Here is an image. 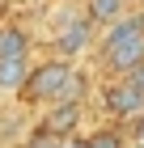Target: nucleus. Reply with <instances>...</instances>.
I'll list each match as a JSON object with an SVG mask.
<instances>
[{"label":"nucleus","mask_w":144,"mask_h":148,"mask_svg":"<svg viewBox=\"0 0 144 148\" xmlns=\"http://www.w3.org/2000/svg\"><path fill=\"white\" fill-rule=\"evenodd\" d=\"M85 93H89V76L72 64V59L55 55V59L30 68V76H25V85H21L17 97L43 110V106H51V102H85Z\"/></svg>","instance_id":"obj_1"},{"label":"nucleus","mask_w":144,"mask_h":148,"mask_svg":"<svg viewBox=\"0 0 144 148\" xmlns=\"http://www.w3.org/2000/svg\"><path fill=\"white\" fill-rule=\"evenodd\" d=\"M93 59L106 76H127L136 64H144V9H132L123 21L106 25L98 34Z\"/></svg>","instance_id":"obj_2"},{"label":"nucleus","mask_w":144,"mask_h":148,"mask_svg":"<svg viewBox=\"0 0 144 148\" xmlns=\"http://www.w3.org/2000/svg\"><path fill=\"white\" fill-rule=\"evenodd\" d=\"M51 47H55V55L72 59V64L98 47V25H93V17L85 13V4H81V0H72V9L59 17L55 34H51Z\"/></svg>","instance_id":"obj_3"},{"label":"nucleus","mask_w":144,"mask_h":148,"mask_svg":"<svg viewBox=\"0 0 144 148\" xmlns=\"http://www.w3.org/2000/svg\"><path fill=\"white\" fill-rule=\"evenodd\" d=\"M81 119H85V102H51L38 114V131H47L55 140H72L81 136Z\"/></svg>","instance_id":"obj_4"},{"label":"nucleus","mask_w":144,"mask_h":148,"mask_svg":"<svg viewBox=\"0 0 144 148\" xmlns=\"http://www.w3.org/2000/svg\"><path fill=\"white\" fill-rule=\"evenodd\" d=\"M102 106L114 114V119H136L144 110V89L132 76H110L106 89H102Z\"/></svg>","instance_id":"obj_5"},{"label":"nucleus","mask_w":144,"mask_h":148,"mask_svg":"<svg viewBox=\"0 0 144 148\" xmlns=\"http://www.w3.org/2000/svg\"><path fill=\"white\" fill-rule=\"evenodd\" d=\"M34 59L30 55H0V97H13V93H21L25 76H30Z\"/></svg>","instance_id":"obj_6"},{"label":"nucleus","mask_w":144,"mask_h":148,"mask_svg":"<svg viewBox=\"0 0 144 148\" xmlns=\"http://www.w3.org/2000/svg\"><path fill=\"white\" fill-rule=\"evenodd\" d=\"M81 4H85V13L93 17V25H98V30L123 21V17L132 13V0H81Z\"/></svg>","instance_id":"obj_7"},{"label":"nucleus","mask_w":144,"mask_h":148,"mask_svg":"<svg viewBox=\"0 0 144 148\" xmlns=\"http://www.w3.org/2000/svg\"><path fill=\"white\" fill-rule=\"evenodd\" d=\"M85 140H89V148H127L119 131H98V136H85Z\"/></svg>","instance_id":"obj_8"},{"label":"nucleus","mask_w":144,"mask_h":148,"mask_svg":"<svg viewBox=\"0 0 144 148\" xmlns=\"http://www.w3.org/2000/svg\"><path fill=\"white\" fill-rule=\"evenodd\" d=\"M25 148H64V140H55V136H47V131H34V140Z\"/></svg>","instance_id":"obj_9"},{"label":"nucleus","mask_w":144,"mask_h":148,"mask_svg":"<svg viewBox=\"0 0 144 148\" xmlns=\"http://www.w3.org/2000/svg\"><path fill=\"white\" fill-rule=\"evenodd\" d=\"M127 136H132V140H140V144H144V110L136 114V119H127Z\"/></svg>","instance_id":"obj_10"},{"label":"nucleus","mask_w":144,"mask_h":148,"mask_svg":"<svg viewBox=\"0 0 144 148\" xmlns=\"http://www.w3.org/2000/svg\"><path fill=\"white\" fill-rule=\"evenodd\" d=\"M127 76H132V80H136V85H140V89H144V64H136V68H132V72H127Z\"/></svg>","instance_id":"obj_11"},{"label":"nucleus","mask_w":144,"mask_h":148,"mask_svg":"<svg viewBox=\"0 0 144 148\" xmlns=\"http://www.w3.org/2000/svg\"><path fill=\"white\" fill-rule=\"evenodd\" d=\"M64 148H89V140L85 136H72V140H64Z\"/></svg>","instance_id":"obj_12"},{"label":"nucleus","mask_w":144,"mask_h":148,"mask_svg":"<svg viewBox=\"0 0 144 148\" xmlns=\"http://www.w3.org/2000/svg\"><path fill=\"white\" fill-rule=\"evenodd\" d=\"M132 9H144V0H132Z\"/></svg>","instance_id":"obj_13"},{"label":"nucleus","mask_w":144,"mask_h":148,"mask_svg":"<svg viewBox=\"0 0 144 148\" xmlns=\"http://www.w3.org/2000/svg\"><path fill=\"white\" fill-rule=\"evenodd\" d=\"M127 148H144V144H140V140H132V144H127Z\"/></svg>","instance_id":"obj_14"},{"label":"nucleus","mask_w":144,"mask_h":148,"mask_svg":"<svg viewBox=\"0 0 144 148\" xmlns=\"http://www.w3.org/2000/svg\"><path fill=\"white\" fill-rule=\"evenodd\" d=\"M55 4H72V0H55Z\"/></svg>","instance_id":"obj_15"},{"label":"nucleus","mask_w":144,"mask_h":148,"mask_svg":"<svg viewBox=\"0 0 144 148\" xmlns=\"http://www.w3.org/2000/svg\"><path fill=\"white\" fill-rule=\"evenodd\" d=\"M0 114H4V106H0Z\"/></svg>","instance_id":"obj_16"},{"label":"nucleus","mask_w":144,"mask_h":148,"mask_svg":"<svg viewBox=\"0 0 144 148\" xmlns=\"http://www.w3.org/2000/svg\"><path fill=\"white\" fill-rule=\"evenodd\" d=\"M0 30H4V25H0Z\"/></svg>","instance_id":"obj_17"}]
</instances>
